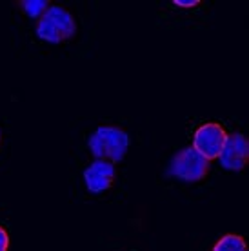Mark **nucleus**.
Returning <instances> with one entry per match:
<instances>
[{
    "mask_svg": "<svg viewBox=\"0 0 249 251\" xmlns=\"http://www.w3.org/2000/svg\"><path fill=\"white\" fill-rule=\"evenodd\" d=\"M129 148V137L124 129L113 126H100L89 138V150L97 160H107L111 164L120 162Z\"/></svg>",
    "mask_w": 249,
    "mask_h": 251,
    "instance_id": "1",
    "label": "nucleus"
},
{
    "mask_svg": "<svg viewBox=\"0 0 249 251\" xmlns=\"http://www.w3.org/2000/svg\"><path fill=\"white\" fill-rule=\"evenodd\" d=\"M76 22L73 15L62 6H51L37 20V35L50 44L66 42L75 35Z\"/></svg>",
    "mask_w": 249,
    "mask_h": 251,
    "instance_id": "2",
    "label": "nucleus"
},
{
    "mask_svg": "<svg viewBox=\"0 0 249 251\" xmlns=\"http://www.w3.org/2000/svg\"><path fill=\"white\" fill-rule=\"evenodd\" d=\"M171 173L184 182H199L209 173V160L193 148H184L171 160Z\"/></svg>",
    "mask_w": 249,
    "mask_h": 251,
    "instance_id": "3",
    "label": "nucleus"
},
{
    "mask_svg": "<svg viewBox=\"0 0 249 251\" xmlns=\"http://www.w3.org/2000/svg\"><path fill=\"white\" fill-rule=\"evenodd\" d=\"M227 140V133L217 122H206L197 127L193 135V150L200 153L206 160H215L220 157Z\"/></svg>",
    "mask_w": 249,
    "mask_h": 251,
    "instance_id": "4",
    "label": "nucleus"
},
{
    "mask_svg": "<svg viewBox=\"0 0 249 251\" xmlns=\"http://www.w3.org/2000/svg\"><path fill=\"white\" fill-rule=\"evenodd\" d=\"M220 164L225 170L240 171L249 162V142L242 133L227 135V140L224 144V150L220 153Z\"/></svg>",
    "mask_w": 249,
    "mask_h": 251,
    "instance_id": "5",
    "label": "nucleus"
},
{
    "mask_svg": "<svg viewBox=\"0 0 249 251\" xmlns=\"http://www.w3.org/2000/svg\"><path fill=\"white\" fill-rule=\"evenodd\" d=\"M115 176H117L115 164L107 162V160H95L89 168L84 170L86 188L93 195H100L107 191L115 182Z\"/></svg>",
    "mask_w": 249,
    "mask_h": 251,
    "instance_id": "6",
    "label": "nucleus"
},
{
    "mask_svg": "<svg viewBox=\"0 0 249 251\" xmlns=\"http://www.w3.org/2000/svg\"><path fill=\"white\" fill-rule=\"evenodd\" d=\"M211 251H248V244L244 237L240 235H233V233H227L222 239H218L213 246Z\"/></svg>",
    "mask_w": 249,
    "mask_h": 251,
    "instance_id": "7",
    "label": "nucleus"
},
{
    "mask_svg": "<svg viewBox=\"0 0 249 251\" xmlns=\"http://www.w3.org/2000/svg\"><path fill=\"white\" fill-rule=\"evenodd\" d=\"M48 0H29V2H19V7L27 15V17H37L40 19L46 9H48Z\"/></svg>",
    "mask_w": 249,
    "mask_h": 251,
    "instance_id": "8",
    "label": "nucleus"
},
{
    "mask_svg": "<svg viewBox=\"0 0 249 251\" xmlns=\"http://www.w3.org/2000/svg\"><path fill=\"white\" fill-rule=\"evenodd\" d=\"M9 250V235L4 227L0 226V251H7Z\"/></svg>",
    "mask_w": 249,
    "mask_h": 251,
    "instance_id": "9",
    "label": "nucleus"
},
{
    "mask_svg": "<svg viewBox=\"0 0 249 251\" xmlns=\"http://www.w3.org/2000/svg\"><path fill=\"white\" fill-rule=\"evenodd\" d=\"M173 4L176 7H195L200 4V0H174Z\"/></svg>",
    "mask_w": 249,
    "mask_h": 251,
    "instance_id": "10",
    "label": "nucleus"
},
{
    "mask_svg": "<svg viewBox=\"0 0 249 251\" xmlns=\"http://www.w3.org/2000/svg\"><path fill=\"white\" fill-rule=\"evenodd\" d=\"M0 142H2V133H0Z\"/></svg>",
    "mask_w": 249,
    "mask_h": 251,
    "instance_id": "11",
    "label": "nucleus"
}]
</instances>
